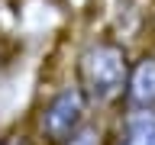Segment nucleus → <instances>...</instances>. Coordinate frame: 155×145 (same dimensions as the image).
Instances as JSON below:
<instances>
[{
  "mask_svg": "<svg viewBox=\"0 0 155 145\" xmlns=\"http://www.w3.org/2000/svg\"><path fill=\"white\" fill-rule=\"evenodd\" d=\"M129 71H133V61L126 48L113 39H97L78 58V87L87 94L91 103L107 106L126 97Z\"/></svg>",
  "mask_w": 155,
  "mask_h": 145,
  "instance_id": "nucleus-1",
  "label": "nucleus"
},
{
  "mask_svg": "<svg viewBox=\"0 0 155 145\" xmlns=\"http://www.w3.org/2000/svg\"><path fill=\"white\" fill-rule=\"evenodd\" d=\"M87 103H91V100H87V94L78 84L61 87V90L48 100V106L42 110V129H45V135L55 139V142H68V139L84 126Z\"/></svg>",
  "mask_w": 155,
  "mask_h": 145,
  "instance_id": "nucleus-2",
  "label": "nucleus"
},
{
  "mask_svg": "<svg viewBox=\"0 0 155 145\" xmlns=\"http://www.w3.org/2000/svg\"><path fill=\"white\" fill-rule=\"evenodd\" d=\"M126 100L136 110H155V55H142L139 61H133Z\"/></svg>",
  "mask_w": 155,
  "mask_h": 145,
  "instance_id": "nucleus-3",
  "label": "nucleus"
},
{
  "mask_svg": "<svg viewBox=\"0 0 155 145\" xmlns=\"http://www.w3.org/2000/svg\"><path fill=\"white\" fill-rule=\"evenodd\" d=\"M155 139V110H136L126 116L123 126V139L116 145H152Z\"/></svg>",
  "mask_w": 155,
  "mask_h": 145,
  "instance_id": "nucleus-4",
  "label": "nucleus"
},
{
  "mask_svg": "<svg viewBox=\"0 0 155 145\" xmlns=\"http://www.w3.org/2000/svg\"><path fill=\"white\" fill-rule=\"evenodd\" d=\"M65 145H100V129H97V126H91V123H84Z\"/></svg>",
  "mask_w": 155,
  "mask_h": 145,
  "instance_id": "nucleus-5",
  "label": "nucleus"
},
{
  "mask_svg": "<svg viewBox=\"0 0 155 145\" xmlns=\"http://www.w3.org/2000/svg\"><path fill=\"white\" fill-rule=\"evenodd\" d=\"M0 145H26L23 139H0Z\"/></svg>",
  "mask_w": 155,
  "mask_h": 145,
  "instance_id": "nucleus-6",
  "label": "nucleus"
},
{
  "mask_svg": "<svg viewBox=\"0 0 155 145\" xmlns=\"http://www.w3.org/2000/svg\"><path fill=\"white\" fill-rule=\"evenodd\" d=\"M152 145H155V139H152Z\"/></svg>",
  "mask_w": 155,
  "mask_h": 145,
  "instance_id": "nucleus-7",
  "label": "nucleus"
}]
</instances>
